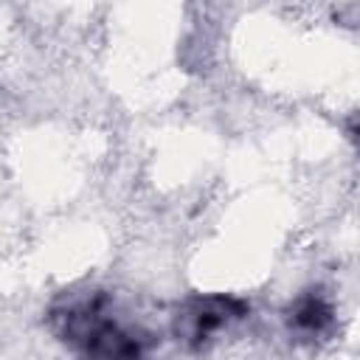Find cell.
<instances>
[{"label":"cell","mask_w":360,"mask_h":360,"mask_svg":"<svg viewBox=\"0 0 360 360\" xmlns=\"http://www.w3.org/2000/svg\"><path fill=\"white\" fill-rule=\"evenodd\" d=\"M48 326L82 360H143L146 335L115 318L101 290L62 292L48 307Z\"/></svg>","instance_id":"cell-1"},{"label":"cell","mask_w":360,"mask_h":360,"mask_svg":"<svg viewBox=\"0 0 360 360\" xmlns=\"http://www.w3.org/2000/svg\"><path fill=\"white\" fill-rule=\"evenodd\" d=\"M250 315V304L225 292H194L186 295L169 321V332L177 346L186 352H205L222 335H228L236 323Z\"/></svg>","instance_id":"cell-2"},{"label":"cell","mask_w":360,"mask_h":360,"mask_svg":"<svg viewBox=\"0 0 360 360\" xmlns=\"http://www.w3.org/2000/svg\"><path fill=\"white\" fill-rule=\"evenodd\" d=\"M335 321H338L335 304L318 287H309V290L298 292L284 307V326H287V332L295 340H304V343H315V340L329 338L332 329H335Z\"/></svg>","instance_id":"cell-3"},{"label":"cell","mask_w":360,"mask_h":360,"mask_svg":"<svg viewBox=\"0 0 360 360\" xmlns=\"http://www.w3.org/2000/svg\"><path fill=\"white\" fill-rule=\"evenodd\" d=\"M343 132H346V141H349V143L354 146V152L360 155V112H354V115L346 121V129H343Z\"/></svg>","instance_id":"cell-4"}]
</instances>
